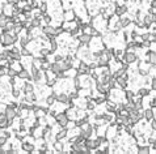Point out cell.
Here are the masks:
<instances>
[{
  "instance_id": "obj_4",
  "label": "cell",
  "mask_w": 156,
  "mask_h": 154,
  "mask_svg": "<svg viewBox=\"0 0 156 154\" xmlns=\"http://www.w3.org/2000/svg\"><path fill=\"white\" fill-rule=\"evenodd\" d=\"M122 61H126L127 64H133V63H138L139 59L137 56V54H135V51H125Z\"/></svg>"
},
{
  "instance_id": "obj_10",
  "label": "cell",
  "mask_w": 156,
  "mask_h": 154,
  "mask_svg": "<svg viewBox=\"0 0 156 154\" xmlns=\"http://www.w3.org/2000/svg\"><path fill=\"white\" fill-rule=\"evenodd\" d=\"M67 114L70 120H76L78 119V108L76 107H67V110L65 111Z\"/></svg>"
},
{
  "instance_id": "obj_12",
  "label": "cell",
  "mask_w": 156,
  "mask_h": 154,
  "mask_svg": "<svg viewBox=\"0 0 156 154\" xmlns=\"http://www.w3.org/2000/svg\"><path fill=\"white\" fill-rule=\"evenodd\" d=\"M89 72H91L89 64L85 61H81V64H80L79 68H78V73L79 74H89Z\"/></svg>"
},
{
  "instance_id": "obj_7",
  "label": "cell",
  "mask_w": 156,
  "mask_h": 154,
  "mask_svg": "<svg viewBox=\"0 0 156 154\" xmlns=\"http://www.w3.org/2000/svg\"><path fill=\"white\" fill-rule=\"evenodd\" d=\"M21 64H22V68H25L28 71H30V68L33 67V58L32 55H28V56H22L21 58Z\"/></svg>"
},
{
  "instance_id": "obj_1",
  "label": "cell",
  "mask_w": 156,
  "mask_h": 154,
  "mask_svg": "<svg viewBox=\"0 0 156 154\" xmlns=\"http://www.w3.org/2000/svg\"><path fill=\"white\" fill-rule=\"evenodd\" d=\"M89 25L95 27L96 30H98L101 34L108 31V18H105L102 14H97L89 21Z\"/></svg>"
},
{
  "instance_id": "obj_27",
  "label": "cell",
  "mask_w": 156,
  "mask_h": 154,
  "mask_svg": "<svg viewBox=\"0 0 156 154\" xmlns=\"http://www.w3.org/2000/svg\"><path fill=\"white\" fill-rule=\"evenodd\" d=\"M7 143H8V137L4 135V133L3 135H0V146H4Z\"/></svg>"
},
{
  "instance_id": "obj_29",
  "label": "cell",
  "mask_w": 156,
  "mask_h": 154,
  "mask_svg": "<svg viewBox=\"0 0 156 154\" xmlns=\"http://www.w3.org/2000/svg\"><path fill=\"white\" fill-rule=\"evenodd\" d=\"M17 74H18L17 71H15V69H12V68H9V71H8V76H9L11 78H12V77H16Z\"/></svg>"
},
{
  "instance_id": "obj_28",
  "label": "cell",
  "mask_w": 156,
  "mask_h": 154,
  "mask_svg": "<svg viewBox=\"0 0 156 154\" xmlns=\"http://www.w3.org/2000/svg\"><path fill=\"white\" fill-rule=\"evenodd\" d=\"M8 71H9V67H0V77H2V76H7Z\"/></svg>"
},
{
  "instance_id": "obj_6",
  "label": "cell",
  "mask_w": 156,
  "mask_h": 154,
  "mask_svg": "<svg viewBox=\"0 0 156 154\" xmlns=\"http://www.w3.org/2000/svg\"><path fill=\"white\" fill-rule=\"evenodd\" d=\"M42 31L43 34L47 35L50 39L51 38H55L57 37V30H55V26H51V25H45L42 27Z\"/></svg>"
},
{
  "instance_id": "obj_19",
  "label": "cell",
  "mask_w": 156,
  "mask_h": 154,
  "mask_svg": "<svg viewBox=\"0 0 156 154\" xmlns=\"http://www.w3.org/2000/svg\"><path fill=\"white\" fill-rule=\"evenodd\" d=\"M53 148H54V153H63V150H65V144H63V141L57 140L53 144Z\"/></svg>"
},
{
  "instance_id": "obj_18",
  "label": "cell",
  "mask_w": 156,
  "mask_h": 154,
  "mask_svg": "<svg viewBox=\"0 0 156 154\" xmlns=\"http://www.w3.org/2000/svg\"><path fill=\"white\" fill-rule=\"evenodd\" d=\"M35 149V145L29 141H22V150L25 153H32Z\"/></svg>"
},
{
  "instance_id": "obj_16",
  "label": "cell",
  "mask_w": 156,
  "mask_h": 154,
  "mask_svg": "<svg viewBox=\"0 0 156 154\" xmlns=\"http://www.w3.org/2000/svg\"><path fill=\"white\" fill-rule=\"evenodd\" d=\"M3 13L8 16V17H12L13 16V4H9V3H5L3 5Z\"/></svg>"
},
{
  "instance_id": "obj_5",
  "label": "cell",
  "mask_w": 156,
  "mask_h": 154,
  "mask_svg": "<svg viewBox=\"0 0 156 154\" xmlns=\"http://www.w3.org/2000/svg\"><path fill=\"white\" fill-rule=\"evenodd\" d=\"M55 119H57V123L61 125V127H66L67 123L70 121V119H68V116H67L66 112H59V114H57Z\"/></svg>"
},
{
  "instance_id": "obj_24",
  "label": "cell",
  "mask_w": 156,
  "mask_h": 154,
  "mask_svg": "<svg viewBox=\"0 0 156 154\" xmlns=\"http://www.w3.org/2000/svg\"><path fill=\"white\" fill-rule=\"evenodd\" d=\"M150 149H151L150 145H143V146H139L138 153L139 154H148L150 153Z\"/></svg>"
},
{
  "instance_id": "obj_22",
  "label": "cell",
  "mask_w": 156,
  "mask_h": 154,
  "mask_svg": "<svg viewBox=\"0 0 156 154\" xmlns=\"http://www.w3.org/2000/svg\"><path fill=\"white\" fill-rule=\"evenodd\" d=\"M137 94L139 97H147V96H150V89H146V86H142V88H139L138 89V92Z\"/></svg>"
},
{
  "instance_id": "obj_21",
  "label": "cell",
  "mask_w": 156,
  "mask_h": 154,
  "mask_svg": "<svg viewBox=\"0 0 156 154\" xmlns=\"http://www.w3.org/2000/svg\"><path fill=\"white\" fill-rule=\"evenodd\" d=\"M8 21H9V17H8V16H5L4 13L0 14V29H4L5 25L8 24Z\"/></svg>"
},
{
  "instance_id": "obj_2",
  "label": "cell",
  "mask_w": 156,
  "mask_h": 154,
  "mask_svg": "<svg viewBox=\"0 0 156 154\" xmlns=\"http://www.w3.org/2000/svg\"><path fill=\"white\" fill-rule=\"evenodd\" d=\"M17 39H18V37L11 34L9 31H4V33H3V39H2V45L5 47V49H8V47L13 46L15 43L17 42Z\"/></svg>"
},
{
  "instance_id": "obj_15",
  "label": "cell",
  "mask_w": 156,
  "mask_h": 154,
  "mask_svg": "<svg viewBox=\"0 0 156 154\" xmlns=\"http://www.w3.org/2000/svg\"><path fill=\"white\" fill-rule=\"evenodd\" d=\"M106 129H108V124L97 125V127H96V136H97V137H105Z\"/></svg>"
},
{
  "instance_id": "obj_3",
  "label": "cell",
  "mask_w": 156,
  "mask_h": 154,
  "mask_svg": "<svg viewBox=\"0 0 156 154\" xmlns=\"http://www.w3.org/2000/svg\"><path fill=\"white\" fill-rule=\"evenodd\" d=\"M117 136H118V125L114 123V124H111V125H109V127H108L105 137H106V139L109 140V141H113Z\"/></svg>"
},
{
  "instance_id": "obj_17",
  "label": "cell",
  "mask_w": 156,
  "mask_h": 154,
  "mask_svg": "<svg viewBox=\"0 0 156 154\" xmlns=\"http://www.w3.org/2000/svg\"><path fill=\"white\" fill-rule=\"evenodd\" d=\"M127 12H129V8H127V5H125V4H121V5H117L115 7V14L117 16H125Z\"/></svg>"
},
{
  "instance_id": "obj_8",
  "label": "cell",
  "mask_w": 156,
  "mask_h": 154,
  "mask_svg": "<svg viewBox=\"0 0 156 154\" xmlns=\"http://www.w3.org/2000/svg\"><path fill=\"white\" fill-rule=\"evenodd\" d=\"M5 116H7V119L8 120H13L16 116H17V108H15V107H12V106L8 105L7 107H5Z\"/></svg>"
},
{
  "instance_id": "obj_11",
  "label": "cell",
  "mask_w": 156,
  "mask_h": 154,
  "mask_svg": "<svg viewBox=\"0 0 156 154\" xmlns=\"http://www.w3.org/2000/svg\"><path fill=\"white\" fill-rule=\"evenodd\" d=\"M75 17H76V13L74 9H67L63 12V21H72Z\"/></svg>"
},
{
  "instance_id": "obj_31",
  "label": "cell",
  "mask_w": 156,
  "mask_h": 154,
  "mask_svg": "<svg viewBox=\"0 0 156 154\" xmlns=\"http://www.w3.org/2000/svg\"><path fill=\"white\" fill-rule=\"evenodd\" d=\"M151 89L156 90V78H151Z\"/></svg>"
},
{
  "instance_id": "obj_13",
  "label": "cell",
  "mask_w": 156,
  "mask_h": 154,
  "mask_svg": "<svg viewBox=\"0 0 156 154\" xmlns=\"http://www.w3.org/2000/svg\"><path fill=\"white\" fill-rule=\"evenodd\" d=\"M34 90H35V84L30 80H26V82L24 84L22 92L24 93H32V92H34Z\"/></svg>"
},
{
  "instance_id": "obj_23",
  "label": "cell",
  "mask_w": 156,
  "mask_h": 154,
  "mask_svg": "<svg viewBox=\"0 0 156 154\" xmlns=\"http://www.w3.org/2000/svg\"><path fill=\"white\" fill-rule=\"evenodd\" d=\"M125 96H126V101H133V99H134V97H135L134 90H131V89L125 90Z\"/></svg>"
},
{
  "instance_id": "obj_25",
  "label": "cell",
  "mask_w": 156,
  "mask_h": 154,
  "mask_svg": "<svg viewBox=\"0 0 156 154\" xmlns=\"http://www.w3.org/2000/svg\"><path fill=\"white\" fill-rule=\"evenodd\" d=\"M30 22H32V27H38V26H41L42 20L41 18H32Z\"/></svg>"
},
{
  "instance_id": "obj_32",
  "label": "cell",
  "mask_w": 156,
  "mask_h": 154,
  "mask_svg": "<svg viewBox=\"0 0 156 154\" xmlns=\"http://www.w3.org/2000/svg\"><path fill=\"white\" fill-rule=\"evenodd\" d=\"M7 3H9V4H15L16 2H17V0H5Z\"/></svg>"
},
{
  "instance_id": "obj_20",
  "label": "cell",
  "mask_w": 156,
  "mask_h": 154,
  "mask_svg": "<svg viewBox=\"0 0 156 154\" xmlns=\"http://www.w3.org/2000/svg\"><path fill=\"white\" fill-rule=\"evenodd\" d=\"M91 39H92V35L89 34H80L79 35V41H80V45H85L88 46L89 45V42H91Z\"/></svg>"
},
{
  "instance_id": "obj_30",
  "label": "cell",
  "mask_w": 156,
  "mask_h": 154,
  "mask_svg": "<svg viewBox=\"0 0 156 154\" xmlns=\"http://www.w3.org/2000/svg\"><path fill=\"white\" fill-rule=\"evenodd\" d=\"M150 123H151V128H152V131H156V119L155 118L150 121Z\"/></svg>"
},
{
  "instance_id": "obj_26",
  "label": "cell",
  "mask_w": 156,
  "mask_h": 154,
  "mask_svg": "<svg viewBox=\"0 0 156 154\" xmlns=\"http://www.w3.org/2000/svg\"><path fill=\"white\" fill-rule=\"evenodd\" d=\"M148 76L151 78H156V65H152L148 71Z\"/></svg>"
},
{
  "instance_id": "obj_9",
  "label": "cell",
  "mask_w": 156,
  "mask_h": 154,
  "mask_svg": "<svg viewBox=\"0 0 156 154\" xmlns=\"http://www.w3.org/2000/svg\"><path fill=\"white\" fill-rule=\"evenodd\" d=\"M143 118H144L147 121H151L155 118V110L152 107H146L143 110Z\"/></svg>"
},
{
  "instance_id": "obj_14",
  "label": "cell",
  "mask_w": 156,
  "mask_h": 154,
  "mask_svg": "<svg viewBox=\"0 0 156 154\" xmlns=\"http://www.w3.org/2000/svg\"><path fill=\"white\" fill-rule=\"evenodd\" d=\"M104 105H105V108H106L108 112H114L115 108H117V106H118L114 101H111V99H106L105 102H104Z\"/></svg>"
}]
</instances>
